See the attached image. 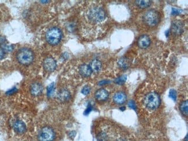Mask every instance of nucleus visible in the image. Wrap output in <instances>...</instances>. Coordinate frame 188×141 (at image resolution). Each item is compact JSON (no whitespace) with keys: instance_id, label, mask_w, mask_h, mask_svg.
I'll return each instance as SVG.
<instances>
[{"instance_id":"obj_32","label":"nucleus","mask_w":188,"mask_h":141,"mask_svg":"<svg viewBox=\"0 0 188 141\" xmlns=\"http://www.w3.org/2000/svg\"><path fill=\"white\" fill-rule=\"evenodd\" d=\"M108 83H110V82L107 81H103L100 82L98 83V85H99L102 86L105 85V84Z\"/></svg>"},{"instance_id":"obj_18","label":"nucleus","mask_w":188,"mask_h":141,"mask_svg":"<svg viewBox=\"0 0 188 141\" xmlns=\"http://www.w3.org/2000/svg\"><path fill=\"white\" fill-rule=\"evenodd\" d=\"M136 4L140 8H146L152 4V1L150 0H140L136 1Z\"/></svg>"},{"instance_id":"obj_22","label":"nucleus","mask_w":188,"mask_h":141,"mask_svg":"<svg viewBox=\"0 0 188 141\" xmlns=\"http://www.w3.org/2000/svg\"><path fill=\"white\" fill-rule=\"evenodd\" d=\"M126 79H127L126 75H123V76H121V77L116 78L115 80V83L118 85H122L125 83Z\"/></svg>"},{"instance_id":"obj_29","label":"nucleus","mask_w":188,"mask_h":141,"mask_svg":"<svg viewBox=\"0 0 188 141\" xmlns=\"http://www.w3.org/2000/svg\"><path fill=\"white\" fill-rule=\"evenodd\" d=\"M5 53V51H4V50L2 47H0V60L4 58Z\"/></svg>"},{"instance_id":"obj_30","label":"nucleus","mask_w":188,"mask_h":141,"mask_svg":"<svg viewBox=\"0 0 188 141\" xmlns=\"http://www.w3.org/2000/svg\"><path fill=\"white\" fill-rule=\"evenodd\" d=\"M69 137L71 138H74L75 137L76 135V132L75 131H70L69 134Z\"/></svg>"},{"instance_id":"obj_2","label":"nucleus","mask_w":188,"mask_h":141,"mask_svg":"<svg viewBox=\"0 0 188 141\" xmlns=\"http://www.w3.org/2000/svg\"><path fill=\"white\" fill-rule=\"evenodd\" d=\"M144 104L147 109L150 111L155 110L160 104V99L158 94L155 92H150L146 94L144 99Z\"/></svg>"},{"instance_id":"obj_4","label":"nucleus","mask_w":188,"mask_h":141,"mask_svg":"<svg viewBox=\"0 0 188 141\" xmlns=\"http://www.w3.org/2000/svg\"><path fill=\"white\" fill-rule=\"evenodd\" d=\"M62 37V32L57 27H51L47 30L45 38L48 43L51 45H56L60 42Z\"/></svg>"},{"instance_id":"obj_19","label":"nucleus","mask_w":188,"mask_h":141,"mask_svg":"<svg viewBox=\"0 0 188 141\" xmlns=\"http://www.w3.org/2000/svg\"><path fill=\"white\" fill-rule=\"evenodd\" d=\"M180 111L185 116L188 115V100L184 101L180 104Z\"/></svg>"},{"instance_id":"obj_20","label":"nucleus","mask_w":188,"mask_h":141,"mask_svg":"<svg viewBox=\"0 0 188 141\" xmlns=\"http://www.w3.org/2000/svg\"><path fill=\"white\" fill-rule=\"evenodd\" d=\"M55 92V83H51L47 87V95L49 97H51Z\"/></svg>"},{"instance_id":"obj_5","label":"nucleus","mask_w":188,"mask_h":141,"mask_svg":"<svg viewBox=\"0 0 188 141\" xmlns=\"http://www.w3.org/2000/svg\"><path fill=\"white\" fill-rule=\"evenodd\" d=\"M143 19L146 25L154 27L156 26L159 23L160 17L158 11L154 9H150L145 13Z\"/></svg>"},{"instance_id":"obj_11","label":"nucleus","mask_w":188,"mask_h":141,"mask_svg":"<svg viewBox=\"0 0 188 141\" xmlns=\"http://www.w3.org/2000/svg\"><path fill=\"white\" fill-rule=\"evenodd\" d=\"M30 93L34 96H38L42 93L43 87L38 82L33 83L30 86Z\"/></svg>"},{"instance_id":"obj_33","label":"nucleus","mask_w":188,"mask_h":141,"mask_svg":"<svg viewBox=\"0 0 188 141\" xmlns=\"http://www.w3.org/2000/svg\"><path fill=\"white\" fill-rule=\"evenodd\" d=\"M125 109H126V108H125V107H121V108H120V109L121 111H124V110H125Z\"/></svg>"},{"instance_id":"obj_8","label":"nucleus","mask_w":188,"mask_h":141,"mask_svg":"<svg viewBox=\"0 0 188 141\" xmlns=\"http://www.w3.org/2000/svg\"><path fill=\"white\" fill-rule=\"evenodd\" d=\"M171 30L174 34L180 35L184 31V24L180 20L172 21L171 25Z\"/></svg>"},{"instance_id":"obj_1","label":"nucleus","mask_w":188,"mask_h":141,"mask_svg":"<svg viewBox=\"0 0 188 141\" xmlns=\"http://www.w3.org/2000/svg\"><path fill=\"white\" fill-rule=\"evenodd\" d=\"M84 16L89 24L97 25L105 20L107 15L103 7L97 5H92L86 9Z\"/></svg>"},{"instance_id":"obj_27","label":"nucleus","mask_w":188,"mask_h":141,"mask_svg":"<svg viewBox=\"0 0 188 141\" xmlns=\"http://www.w3.org/2000/svg\"><path fill=\"white\" fill-rule=\"evenodd\" d=\"M92 106L90 104H89V105H88V106L87 107V108H86L85 111L84 112V114H85V115H89L90 112L92 111Z\"/></svg>"},{"instance_id":"obj_14","label":"nucleus","mask_w":188,"mask_h":141,"mask_svg":"<svg viewBox=\"0 0 188 141\" xmlns=\"http://www.w3.org/2000/svg\"><path fill=\"white\" fill-rule=\"evenodd\" d=\"M79 73L83 77H89L92 75V71L89 65L84 64L79 67Z\"/></svg>"},{"instance_id":"obj_9","label":"nucleus","mask_w":188,"mask_h":141,"mask_svg":"<svg viewBox=\"0 0 188 141\" xmlns=\"http://www.w3.org/2000/svg\"><path fill=\"white\" fill-rule=\"evenodd\" d=\"M71 97V94L69 90L67 89H60L57 94V99L61 103H65L68 101Z\"/></svg>"},{"instance_id":"obj_10","label":"nucleus","mask_w":188,"mask_h":141,"mask_svg":"<svg viewBox=\"0 0 188 141\" xmlns=\"http://www.w3.org/2000/svg\"><path fill=\"white\" fill-rule=\"evenodd\" d=\"M13 128L14 131L18 134H22L26 132V124L20 120H15L13 122Z\"/></svg>"},{"instance_id":"obj_31","label":"nucleus","mask_w":188,"mask_h":141,"mask_svg":"<svg viewBox=\"0 0 188 141\" xmlns=\"http://www.w3.org/2000/svg\"><path fill=\"white\" fill-rule=\"evenodd\" d=\"M5 41V38L4 37H2V36H0V45H2Z\"/></svg>"},{"instance_id":"obj_16","label":"nucleus","mask_w":188,"mask_h":141,"mask_svg":"<svg viewBox=\"0 0 188 141\" xmlns=\"http://www.w3.org/2000/svg\"><path fill=\"white\" fill-rule=\"evenodd\" d=\"M89 66L92 72L97 73L101 68V63L97 59H94L90 63Z\"/></svg>"},{"instance_id":"obj_7","label":"nucleus","mask_w":188,"mask_h":141,"mask_svg":"<svg viewBox=\"0 0 188 141\" xmlns=\"http://www.w3.org/2000/svg\"><path fill=\"white\" fill-rule=\"evenodd\" d=\"M56 61L52 57H47L43 61V68L47 72H53L56 69Z\"/></svg>"},{"instance_id":"obj_17","label":"nucleus","mask_w":188,"mask_h":141,"mask_svg":"<svg viewBox=\"0 0 188 141\" xmlns=\"http://www.w3.org/2000/svg\"><path fill=\"white\" fill-rule=\"evenodd\" d=\"M118 65L120 68L122 69H126L128 68L130 65V62L128 59L125 57L120 58L118 61Z\"/></svg>"},{"instance_id":"obj_26","label":"nucleus","mask_w":188,"mask_h":141,"mask_svg":"<svg viewBox=\"0 0 188 141\" xmlns=\"http://www.w3.org/2000/svg\"><path fill=\"white\" fill-rule=\"evenodd\" d=\"M128 107H130V108H132L134 110H136V104L134 101L132 100H130L128 103Z\"/></svg>"},{"instance_id":"obj_23","label":"nucleus","mask_w":188,"mask_h":141,"mask_svg":"<svg viewBox=\"0 0 188 141\" xmlns=\"http://www.w3.org/2000/svg\"><path fill=\"white\" fill-rule=\"evenodd\" d=\"M169 97L173 101H175L177 99V92L174 89H171L169 91Z\"/></svg>"},{"instance_id":"obj_28","label":"nucleus","mask_w":188,"mask_h":141,"mask_svg":"<svg viewBox=\"0 0 188 141\" xmlns=\"http://www.w3.org/2000/svg\"><path fill=\"white\" fill-rule=\"evenodd\" d=\"M181 13V11L178 9L172 8V11H171V15H179Z\"/></svg>"},{"instance_id":"obj_24","label":"nucleus","mask_w":188,"mask_h":141,"mask_svg":"<svg viewBox=\"0 0 188 141\" xmlns=\"http://www.w3.org/2000/svg\"><path fill=\"white\" fill-rule=\"evenodd\" d=\"M90 91V87L89 86H84L82 89L81 93L83 95H87L88 94H89Z\"/></svg>"},{"instance_id":"obj_15","label":"nucleus","mask_w":188,"mask_h":141,"mask_svg":"<svg viewBox=\"0 0 188 141\" xmlns=\"http://www.w3.org/2000/svg\"><path fill=\"white\" fill-rule=\"evenodd\" d=\"M113 100H114V103L116 104H118V105L122 104L126 100V95L123 92H122V91L117 92L114 94V95L113 97Z\"/></svg>"},{"instance_id":"obj_25","label":"nucleus","mask_w":188,"mask_h":141,"mask_svg":"<svg viewBox=\"0 0 188 141\" xmlns=\"http://www.w3.org/2000/svg\"><path fill=\"white\" fill-rule=\"evenodd\" d=\"M17 91V88L14 87L13 88H12L11 89L8 90L7 92H6V94L7 95H12V94L15 93Z\"/></svg>"},{"instance_id":"obj_6","label":"nucleus","mask_w":188,"mask_h":141,"mask_svg":"<svg viewBox=\"0 0 188 141\" xmlns=\"http://www.w3.org/2000/svg\"><path fill=\"white\" fill-rule=\"evenodd\" d=\"M55 137V134L54 130L48 126L43 127L41 128L38 134L39 141H53Z\"/></svg>"},{"instance_id":"obj_21","label":"nucleus","mask_w":188,"mask_h":141,"mask_svg":"<svg viewBox=\"0 0 188 141\" xmlns=\"http://www.w3.org/2000/svg\"><path fill=\"white\" fill-rule=\"evenodd\" d=\"M97 141H107L108 140V135L105 132H100L98 133L97 135Z\"/></svg>"},{"instance_id":"obj_13","label":"nucleus","mask_w":188,"mask_h":141,"mask_svg":"<svg viewBox=\"0 0 188 141\" xmlns=\"http://www.w3.org/2000/svg\"><path fill=\"white\" fill-rule=\"evenodd\" d=\"M94 96L97 101H104L108 98L109 94L108 92L105 89H100L95 93Z\"/></svg>"},{"instance_id":"obj_12","label":"nucleus","mask_w":188,"mask_h":141,"mask_svg":"<svg viewBox=\"0 0 188 141\" xmlns=\"http://www.w3.org/2000/svg\"><path fill=\"white\" fill-rule=\"evenodd\" d=\"M137 44L138 46L141 49L147 48L150 44V37L146 35H141L138 39Z\"/></svg>"},{"instance_id":"obj_3","label":"nucleus","mask_w":188,"mask_h":141,"mask_svg":"<svg viewBox=\"0 0 188 141\" xmlns=\"http://www.w3.org/2000/svg\"><path fill=\"white\" fill-rule=\"evenodd\" d=\"M34 53L28 48H21L16 54V58L19 63L23 65H29L34 60Z\"/></svg>"}]
</instances>
